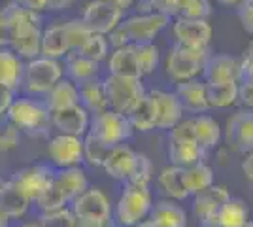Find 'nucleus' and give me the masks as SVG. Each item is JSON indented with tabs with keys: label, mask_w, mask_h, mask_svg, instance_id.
<instances>
[{
	"label": "nucleus",
	"mask_w": 253,
	"mask_h": 227,
	"mask_svg": "<svg viewBox=\"0 0 253 227\" xmlns=\"http://www.w3.org/2000/svg\"><path fill=\"white\" fill-rule=\"evenodd\" d=\"M6 118L13 123V127L29 136H43L51 129V114L43 106V102L31 97L13 98Z\"/></svg>",
	"instance_id": "1"
},
{
	"label": "nucleus",
	"mask_w": 253,
	"mask_h": 227,
	"mask_svg": "<svg viewBox=\"0 0 253 227\" xmlns=\"http://www.w3.org/2000/svg\"><path fill=\"white\" fill-rule=\"evenodd\" d=\"M151 206H153V199H151L149 185L126 182L116 203L114 218L121 227H134L149 216Z\"/></svg>",
	"instance_id": "2"
},
{
	"label": "nucleus",
	"mask_w": 253,
	"mask_h": 227,
	"mask_svg": "<svg viewBox=\"0 0 253 227\" xmlns=\"http://www.w3.org/2000/svg\"><path fill=\"white\" fill-rule=\"evenodd\" d=\"M210 57V47H187L174 44L167 57V74L178 84L197 80Z\"/></svg>",
	"instance_id": "3"
},
{
	"label": "nucleus",
	"mask_w": 253,
	"mask_h": 227,
	"mask_svg": "<svg viewBox=\"0 0 253 227\" xmlns=\"http://www.w3.org/2000/svg\"><path fill=\"white\" fill-rule=\"evenodd\" d=\"M70 205V210L78 220V227H110L112 205L102 189L87 187Z\"/></svg>",
	"instance_id": "4"
},
{
	"label": "nucleus",
	"mask_w": 253,
	"mask_h": 227,
	"mask_svg": "<svg viewBox=\"0 0 253 227\" xmlns=\"http://www.w3.org/2000/svg\"><path fill=\"white\" fill-rule=\"evenodd\" d=\"M102 86H104V93L108 98V108L123 116H128L132 108L140 102V98L146 95L142 80H134V78L108 74L102 80Z\"/></svg>",
	"instance_id": "5"
},
{
	"label": "nucleus",
	"mask_w": 253,
	"mask_h": 227,
	"mask_svg": "<svg viewBox=\"0 0 253 227\" xmlns=\"http://www.w3.org/2000/svg\"><path fill=\"white\" fill-rule=\"evenodd\" d=\"M64 78V66L57 59L36 57L25 63L23 84L31 95H45L59 80Z\"/></svg>",
	"instance_id": "6"
},
{
	"label": "nucleus",
	"mask_w": 253,
	"mask_h": 227,
	"mask_svg": "<svg viewBox=\"0 0 253 227\" xmlns=\"http://www.w3.org/2000/svg\"><path fill=\"white\" fill-rule=\"evenodd\" d=\"M89 133L98 136L108 146H117V144H125L132 136L134 129L126 116L117 114L114 110H106L91 118Z\"/></svg>",
	"instance_id": "7"
},
{
	"label": "nucleus",
	"mask_w": 253,
	"mask_h": 227,
	"mask_svg": "<svg viewBox=\"0 0 253 227\" xmlns=\"http://www.w3.org/2000/svg\"><path fill=\"white\" fill-rule=\"evenodd\" d=\"M170 23V17L157 13V11H148V13H138L130 15L125 21H121V29L125 31L128 42L138 45V44H149L155 40L161 31L167 29Z\"/></svg>",
	"instance_id": "8"
},
{
	"label": "nucleus",
	"mask_w": 253,
	"mask_h": 227,
	"mask_svg": "<svg viewBox=\"0 0 253 227\" xmlns=\"http://www.w3.org/2000/svg\"><path fill=\"white\" fill-rule=\"evenodd\" d=\"M123 11L125 10H121L119 6H114V4L100 2V0H91V2L85 4L82 21L85 23V27L93 34L106 36L123 21Z\"/></svg>",
	"instance_id": "9"
},
{
	"label": "nucleus",
	"mask_w": 253,
	"mask_h": 227,
	"mask_svg": "<svg viewBox=\"0 0 253 227\" xmlns=\"http://www.w3.org/2000/svg\"><path fill=\"white\" fill-rule=\"evenodd\" d=\"M47 157L57 169L80 167L84 161V138L70 135H55L47 144Z\"/></svg>",
	"instance_id": "10"
},
{
	"label": "nucleus",
	"mask_w": 253,
	"mask_h": 227,
	"mask_svg": "<svg viewBox=\"0 0 253 227\" xmlns=\"http://www.w3.org/2000/svg\"><path fill=\"white\" fill-rule=\"evenodd\" d=\"M53 169H49L47 165H31V167H25L21 171L11 174L10 182L19 191H21L31 203H34L42 191L49 185L53 178Z\"/></svg>",
	"instance_id": "11"
},
{
	"label": "nucleus",
	"mask_w": 253,
	"mask_h": 227,
	"mask_svg": "<svg viewBox=\"0 0 253 227\" xmlns=\"http://www.w3.org/2000/svg\"><path fill=\"white\" fill-rule=\"evenodd\" d=\"M225 140L238 153H248L253 150V112L238 110L227 119L225 125Z\"/></svg>",
	"instance_id": "12"
},
{
	"label": "nucleus",
	"mask_w": 253,
	"mask_h": 227,
	"mask_svg": "<svg viewBox=\"0 0 253 227\" xmlns=\"http://www.w3.org/2000/svg\"><path fill=\"white\" fill-rule=\"evenodd\" d=\"M176 36V44L187 47H210L211 42V25L208 19H189L178 15L172 25Z\"/></svg>",
	"instance_id": "13"
},
{
	"label": "nucleus",
	"mask_w": 253,
	"mask_h": 227,
	"mask_svg": "<svg viewBox=\"0 0 253 227\" xmlns=\"http://www.w3.org/2000/svg\"><path fill=\"white\" fill-rule=\"evenodd\" d=\"M206 86H225L240 82V61L232 55H211L202 70Z\"/></svg>",
	"instance_id": "14"
},
{
	"label": "nucleus",
	"mask_w": 253,
	"mask_h": 227,
	"mask_svg": "<svg viewBox=\"0 0 253 227\" xmlns=\"http://www.w3.org/2000/svg\"><path fill=\"white\" fill-rule=\"evenodd\" d=\"M201 227H246L250 222V208L238 197H231L213 214L199 220Z\"/></svg>",
	"instance_id": "15"
},
{
	"label": "nucleus",
	"mask_w": 253,
	"mask_h": 227,
	"mask_svg": "<svg viewBox=\"0 0 253 227\" xmlns=\"http://www.w3.org/2000/svg\"><path fill=\"white\" fill-rule=\"evenodd\" d=\"M89 125H91V114L82 104H76V106L51 114V127H55L61 135L84 138L89 133Z\"/></svg>",
	"instance_id": "16"
},
{
	"label": "nucleus",
	"mask_w": 253,
	"mask_h": 227,
	"mask_svg": "<svg viewBox=\"0 0 253 227\" xmlns=\"http://www.w3.org/2000/svg\"><path fill=\"white\" fill-rule=\"evenodd\" d=\"M134 163H136V151L128 144H117V146L110 148L104 163H102V169L110 178L126 182L134 169Z\"/></svg>",
	"instance_id": "17"
},
{
	"label": "nucleus",
	"mask_w": 253,
	"mask_h": 227,
	"mask_svg": "<svg viewBox=\"0 0 253 227\" xmlns=\"http://www.w3.org/2000/svg\"><path fill=\"white\" fill-rule=\"evenodd\" d=\"M151 98L157 106V127L155 129L170 131L183 119V108L179 104L178 97L165 89H153L149 91Z\"/></svg>",
	"instance_id": "18"
},
{
	"label": "nucleus",
	"mask_w": 253,
	"mask_h": 227,
	"mask_svg": "<svg viewBox=\"0 0 253 227\" xmlns=\"http://www.w3.org/2000/svg\"><path fill=\"white\" fill-rule=\"evenodd\" d=\"M174 95L178 97L179 104L183 112L187 110L191 114H206L210 110L208 104V93H206V84L197 80H189V82H181L176 86Z\"/></svg>",
	"instance_id": "19"
},
{
	"label": "nucleus",
	"mask_w": 253,
	"mask_h": 227,
	"mask_svg": "<svg viewBox=\"0 0 253 227\" xmlns=\"http://www.w3.org/2000/svg\"><path fill=\"white\" fill-rule=\"evenodd\" d=\"M51 182L63 193L64 201L68 205L89 187V180H87V176H85V173L80 167H70V169H59V171H55Z\"/></svg>",
	"instance_id": "20"
},
{
	"label": "nucleus",
	"mask_w": 253,
	"mask_h": 227,
	"mask_svg": "<svg viewBox=\"0 0 253 227\" xmlns=\"http://www.w3.org/2000/svg\"><path fill=\"white\" fill-rule=\"evenodd\" d=\"M76 104H80V89L68 78L59 80L45 93V98H43V106L49 110V114H55V112L64 108H70V106H76Z\"/></svg>",
	"instance_id": "21"
},
{
	"label": "nucleus",
	"mask_w": 253,
	"mask_h": 227,
	"mask_svg": "<svg viewBox=\"0 0 253 227\" xmlns=\"http://www.w3.org/2000/svg\"><path fill=\"white\" fill-rule=\"evenodd\" d=\"M108 70L112 76H121V78H134L142 80L144 76L138 68L136 61V49L134 44H128L123 47H117L108 57Z\"/></svg>",
	"instance_id": "22"
},
{
	"label": "nucleus",
	"mask_w": 253,
	"mask_h": 227,
	"mask_svg": "<svg viewBox=\"0 0 253 227\" xmlns=\"http://www.w3.org/2000/svg\"><path fill=\"white\" fill-rule=\"evenodd\" d=\"M169 159L170 165L187 169L204 159V150L195 140L187 138H169Z\"/></svg>",
	"instance_id": "23"
},
{
	"label": "nucleus",
	"mask_w": 253,
	"mask_h": 227,
	"mask_svg": "<svg viewBox=\"0 0 253 227\" xmlns=\"http://www.w3.org/2000/svg\"><path fill=\"white\" fill-rule=\"evenodd\" d=\"M25 63L10 47H0V86L15 93L23 84Z\"/></svg>",
	"instance_id": "24"
},
{
	"label": "nucleus",
	"mask_w": 253,
	"mask_h": 227,
	"mask_svg": "<svg viewBox=\"0 0 253 227\" xmlns=\"http://www.w3.org/2000/svg\"><path fill=\"white\" fill-rule=\"evenodd\" d=\"M195 201H193V210H195V216L202 220V218L213 214L221 205H225L232 195L231 191L225 187V185L213 184L206 189H202L201 193L193 195Z\"/></svg>",
	"instance_id": "25"
},
{
	"label": "nucleus",
	"mask_w": 253,
	"mask_h": 227,
	"mask_svg": "<svg viewBox=\"0 0 253 227\" xmlns=\"http://www.w3.org/2000/svg\"><path fill=\"white\" fill-rule=\"evenodd\" d=\"M149 222L155 227H187V214L176 201L163 199L151 206Z\"/></svg>",
	"instance_id": "26"
},
{
	"label": "nucleus",
	"mask_w": 253,
	"mask_h": 227,
	"mask_svg": "<svg viewBox=\"0 0 253 227\" xmlns=\"http://www.w3.org/2000/svg\"><path fill=\"white\" fill-rule=\"evenodd\" d=\"M157 184L161 191L169 197L170 201H185L189 197V191L185 187V176H183V169L169 165L165 167L157 176Z\"/></svg>",
	"instance_id": "27"
},
{
	"label": "nucleus",
	"mask_w": 253,
	"mask_h": 227,
	"mask_svg": "<svg viewBox=\"0 0 253 227\" xmlns=\"http://www.w3.org/2000/svg\"><path fill=\"white\" fill-rule=\"evenodd\" d=\"M193 121V136H195V142L201 146L202 150H211L215 148L223 136L221 125L211 118V116H206V114H201V116H195L191 119Z\"/></svg>",
	"instance_id": "28"
},
{
	"label": "nucleus",
	"mask_w": 253,
	"mask_h": 227,
	"mask_svg": "<svg viewBox=\"0 0 253 227\" xmlns=\"http://www.w3.org/2000/svg\"><path fill=\"white\" fill-rule=\"evenodd\" d=\"M98 70H100V65H98V63L85 59L84 55H80L78 51H70V53L66 55L64 72L68 74V80L74 82L76 86H82L85 82L96 80Z\"/></svg>",
	"instance_id": "29"
},
{
	"label": "nucleus",
	"mask_w": 253,
	"mask_h": 227,
	"mask_svg": "<svg viewBox=\"0 0 253 227\" xmlns=\"http://www.w3.org/2000/svg\"><path fill=\"white\" fill-rule=\"evenodd\" d=\"M70 53V47H68V40H66V34H64L63 23L59 25H51L47 29L42 31V57L47 59H61Z\"/></svg>",
	"instance_id": "30"
},
{
	"label": "nucleus",
	"mask_w": 253,
	"mask_h": 227,
	"mask_svg": "<svg viewBox=\"0 0 253 227\" xmlns=\"http://www.w3.org/2000/svg\"><path fill=\"white\" fill-rule=\"evenodd\" d=\"M78 89H80V104L89 114L96 116V114H102L106 110H110L102 82L91 80V82H85L82 86H78Z\"/></svg>",
	"instance_id": "31"
},
{
	"label": "nucleus",
	"mask_w": 253,
	"mask_h": 227,
	"mask_svg": "<svg viewBox=\"0 0 253 227\" xmlns=\"http://www.w3.org/2000/svg\"><path fill=\"white\" fill-rule=\"evenodd\" d=\"M0 206L10 214L11 220H21L29 212L31 201L11 184L10 180H6L0 189Z\"/></svg>",
	"instance_id": "32"
},
{
	"label": "nucleus",
	"mask_w": 253,
	"mask_h": 227,
	"mask_svg": "<svg viewBox=\"0 0 253 227\" xmlns=\"http://www.w3.org/2000/svg\"><path fill=\"white\" fill-rule=\"evenodd\" d=\"M132 129L136 131H151L157 127V106L155 100L151 98L149 93H146L144 97L140 98L136 106L132 108V112L126 116Z\"/></svg>",
	"instance_id": "33"
},
{
	"label": "nucleus",
	"mask_w": 253,
	"mask_h": 227,
	"mask_svg": "<svg viewBox=\"0 0 253 227\" xmlns=\"http://www.w3.org/2000/svg\"><path fill=\"white\" fill-rule=\"evenodd\" d=\"M183 176H185V187L189 191V197L213 185V171L204 161L183 169Z\"/></svg>",
	"instance_id": "34"
},
{
	"label": "nucleus",
	"mask_w": 253,
	"mask_h": 227,
	"mask_svg": "<svg viewBox=\"0 0 253 227\" xmlns=\"http://www.w3.org/2000/svg\"><path fill=\"white\" fill-rule=\"evenodd\" d=\"M210 108H229L238 102V82L225 86H206Z\"/></svg>",
	"instance_id": "35"
},
{
	"label": "nucleus",
	"mask_w": 253,
	"mask_h": 227,
	"mask_svg": "<svg viewBox=\"0 0 253 227\" xmlns=\"http://www.w3.org/2000/svg\"><path fill=\"white\" fill-rule=\"evenodd\" d=\"M110 148H112V146H108V144L100 140L98 136L87 133L84 136V161L87 163L89 167H93V169L102 167V163H104Z\"/></svg>",
	"instance_id": "36"
},
{
	"label": "nucleus",
	"mask_w": 253,
	"mask_h": 227,
	"mask_svg": "<svg viewBox=\"0 0 253 227\" xmlns=\"http://www.w3.org/2000/svg\"><path fill=\"white\" fill-rule=\"evenodd\" d=\"M78 53L84 55L85 59L95 61V63L100 65L110 55V44H108L106 36H102V34H91L89 40L78 49Z\"/></svg>",
	"instance_id": "37"
},
{
	"label": "nucleus",
	"mask_w": 253,
	"mask_h": 227,
	"mask_svg": "<svg viewBox=\"0 0 253 227\" xmlns=\"http://www.w3.org/2000/svg\"><path fill=\"white\" fill-rule=\"evenodd\" d=\"M134 49H136L138 68H140L142 76L151 74L157 68L159 61H161L159 47L153 42H149V44H138V45H134Z\"/></svg>",
	"instance_id": "38"
},
{
	"label": "nucleus",
	"mask_w": 253,
	"mask_h": 227,
	"mask_svg": "<svg viewBox=\"0 0 253 227\" xmlns=\"http://www.w3.org/2000/svg\"><path fill=\"white\" fill-rule=\"evenodd\" d=\"M63 27H64V34H66V40H68L70 51H78V49L89 40V36L93 34L87 27H85V23L82 21V17H80V19H70V21L63 23Z\"/></svg>",
	"instance_id": "39"
},
{
	"label": "nucleus",
	"mask_w": 253,
	"mask_h": 227,
	"mask_svg": "<svg viewBox=\"0 0 253 227\" xmlns=\"http://www.w3.org/2000/svg\"><path fill=\"white\" fill-rule=\"evenodd\" d=\"M151 178H153V163H151V159H149L146 153L136 151V163H134V169H132V173H130L126 182L128 184L149 185Z\"/></svg>",
	"instance_id": "40"
},
{
	"label": "nucleus",
	"mask_w": 253,
	"mask_h": 227,
	"mask_svg": "<svg viewBox=\"0 0 253 227\" xmlns=\"http://www.w3.org/2000/svg\"><path fill=\"white\" fill-rule=\"evenodd\" d=\"M40 227H78V220L70 208H59L53 212H45L40 218Z\"/></svg>",
	"instance_id": "41"
},
{
	"label": "nucleus",
	"mask_w": 253,
	"mask_h": 227,
	"mask_svg": "<svg viewBox=\"0 0 253 227\" xmlns=\"http://www.w3.org/2000/svg\"><path fill=\"white\" fill-rule=\"evenodd\" d=\"M211 11L210 0H179L178 15L189 19H208Z\"/></svg>",
	"instance_id": "42"
},
{
	"label": "nucleus",
	"mask_w": 253,
	"mask_h": 227,
	"mask_svg": "<svg viewBox=\"0 0 253 227\" xmlns=\"http://www.w3.org/2000/svg\"><path fill=\"white\" fill-rule=\"evenodd\" d=\"M19 136L21 133L13 127L10 119L6 116H0V151L15 150L19 144Z\"/></svg>",
	"instance_id": "43"
},
{
	"label": "nucleus",
	"mask_w": 253,
	"mask_h": 227,
	"mask_svg": "<svg viewBox=\"0 0 253 227\" xmlns=\"http://www.w3.org/2000/svg\"><path fill=\"white\" fill-rule=\"evenodd\" d=\"M144 13L148 11H157V13H163L167 17H172V15H178V8H179V0H144Z\"/></svg>",
	"instance_id": "44"
},
{
	"label": "nucleus",
	"mask_w": 253,
	"mask_h": 227,
	"mask_svg": "<svg viewBox=\"0 0 253 227\" xmlns=\"http://www.w3.org/2000/svg\"><path fill=\"white\" fill-rule=\"evenodd\" d=\"M238 102L244 106V110L253 112V80L238 82Z\"/></svg>",
	"instance_id": "45"
},
{
	"label": "nucleus",
	"mask_w": 253,
	"mask_h": 227,
	"mask_svg": "<svg viewBox=\"0 0 253 227\" xmlns=\"http://www.w3.org/2000/svg\"><path fill=\"white\" fill-rule=\"evenodd\" d=\"M238 19L244 31L253 34V0H244L238 6Z\"/></svg>",
	"instance_id": "46"
},
{
	"label": "nucleus",
	"mask_w": 253,
	"mask_h": 227,
	"mask_svg": "<svg viewBox=\"0 0 253 227\" xmlns=\"http://www.w3.org/2000/svg\"><path fill=\"white\" fill-rule=\"evenodd\" d=\"M108 44L114 47V49H117V47H123V45H128V38H126V34H125V31L121 29V25H117L116 29L112 31V33L108 34Z\"/></svg>",
	"instance_id": "47"
},
{
	"label": "nucleus",
	"mask_w": 253,
	"mask_h": 227,
	"mask_svg": "<svg viewBox=\"0 0 253 227\" xmlns=\"http://www.w3.org/2000/svg\"><path fill=\"white\" fill-rule=\"evenodd\" d=\"M240 80H253V55L246 51L240 59Z\"/></svg>",
	"instance_id": "48"
},
{
	"label": "nucleus",
	"mask_w": 253,
	"mask_h": 227,
	"mask_svg": "<svg viewBox=\"0 0 253 227\" xmlns=\"http://www.w3.org/2000/svg\"><path fill=\"white\" fill-rule=\"evenodd\" d=\"M15 4H19L21 8L34 13H40V11L47 10V0H13Z\"/></svg>",
	"instance_id": "49"
},
{
	"label": "nucleus",
	"mask_w": 253,
	"mask_h": 227,
	"mask_svg": "<svg viewBox=\"0 0 253 227\" xmlns=\"http://www.w3.org/2000/svg\"><path fill=\"white\" fill-rule=\"evenodd\" d=\"M11 102H13V93H11L10 89L0 86V116H6V112H8Z\"/></svg>",
	"instance_id": "50"
},
{
	"label": "nucleus",
	"mask_w": 253,
	"mask_h": 227,
	"mask_svg": "<svg viewBox=\"0 0 253 227\" xmlns=\"http://www.w3.org/2000/svg\"><path fill=\"white\" fill-rule=\"evenodd\" d=\"M242 173H244V176H246V180L253 184V150L248 151V153L244 155V159H242Z\"/></svg>",
	"instance_id": "51"
},
{
	"label": "nucleus",
	"mask_w": 253,
	"mask_h": 227,
	"mask_svg": "<svg viewBox=\"0 0 253 227\" xmlns=\"http://www.w3.org/2000/svg\"><path fill=\"white\" fill-rule=\"evenodd\" d=\"M8 45H10V27L0 11V47H8Z\"/></svg>",
	"instance_id": "52"
},
{
	"label": "nucleus",
	"mask_w": 253,
	"mask_h": 227,
	"mask_svg": "<svg viewBox=\"0 0 253 227\" xmlns=\"http://www.w3.org/2000/svg\"><path fill=\"white\" fill-rule=\"evenodd\" d=\"M74 0H47V10L49 11H61L68 8Z\"/></svg>",
	"instance_id": "53"
},
{
	"label": "nucleus",
	"mask_w": 253,
	"mask_h": 227,
	"mask_svg": "<svg viewBox=\"0 0 253 227\" xmlns=\"http://www.w3.org/2000/svg\"><path fill=\"white\" fill-rule=\"evenodd\" d=\"M100 2H108V4H114V6H119L121 10H126L134 0H100Z\"/></svg>",
	"instance_id": "54"
},
{
	"label": "nucleus",
	"mask_w": 253,
	"mask_h": 227,
	"mask_svg": "<svg viewBox=\"0 0 253 227\" xmlns=\"http://www.w3.org/2000/svg\"><path fill=\"white\" fill-rule=\"evenodd\" d=\"M10 224H11L10 214L0 206V227H10Z\"/></svg>",
	"instance_id": "55"
},
{
	"label": "nucleus",
	"mask_w": 253,
	"mask_h": 227,
	"mask_svg": "<svg viewBox=\"0 0 253 227\" xmlns=\"http://www.w3.org/2000/svg\"><path fill=\"white\" fill-rule=\"evenodd\" d=\"M215 2H217V4H221V6H229V8H234V6L238 8L244 0H215Z\"/></svg>",
	"instance_id": "56"
},
{
	"label": "nucleus",
	"mask_w": 253,
	"mask_h": 227,
	"mask_svg": "<svg viewBox=\"0 0 253 227\" xmlns=\"http://www.w3.org/2000/svg\"><path fill=\"white\" fill-rule=\"evenodd\" d=\"M134 227H155V226H153V224H151L149 220H144L142 224H138V226H134Z\"/></svg>",
	"instance_id": "57"
},
{
	"label": "nucleus",
	"mask_w": 253,
	"mask_h": 227,
	"mask_svg": "<svg viewBox=\"0 0 253 227\" xmlns=\"http://www.w3.org/2000/svg\"><path fill=\"white\" fill-rule=\"evenodd\" d=\"M246 53H250V55H253V40L250 44H248V47H246Z\"/></svg>",
	"instance_id": "58"
},
{
	"label": "nucleus",
	"mask_w": 253,
	"mask_h": 227,
	"mask_svg": "<svg viewBox=\"0 0 253 227\" xmlns=\"http://www.w3.org/2000/svg\"><path fill=\"white\" fill-rule=\"evenodd\" d=\"M19 227H40V224H38V222H36V224L32 222V224H21Z\"/></svg>",
	"instance_id": "59"
},
{
	"label": "nucleus",
	"mask_w": 253,
	"mask_h": 227,
	"mask_svg": "<svg viewBox=\"0 0 253 227\" xmlns=\"http://www.w3.org/2000/svg\"><path fill=\"white\" fill-rule=\"evenodd\" d=\"M246 227H253V220H250V222L246 224Z\"/></svg>",
	"instance_id": "60"
},
{
	"label": "nucleus",
	"mask_w": 253,
	"mask_h": 227,
	"mask_svg": "<svg viewBox=\"0 0 253 227\" xmlns=\"http://www.w3.org/2000/svg\"><path fill=\"white\" fill-rule=\"evenodd\" d=\"M2 184H4V180H2V178H0V189H2Z\"/></svg>",
	"instance_id": "61"
},
{
	"label": "nucleus",
	"mask_w": 253,
	"mask_h": 227,
	"mask_svg": "<svg viewBox=\"0 0 253 227\" xmlns=\"http://www.w3.org/2000/svg\"><path fill=\"white\" fill-rule=\"evenodd\" d=\"M8 2H13V0H8Z\"/></svg>",
	"instance_id": "62"
}]
</instances>
